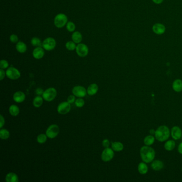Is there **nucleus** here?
Wrapping results in <instances>:
<instances>
[{"instance_id":"38","label":"nucleus","mask_w":182,"mask_h":182,"mask_svg":"<svg viewBox=\"0 0 182 182\" xmlns=\"http://www.w3.org/2000/svg\"><path fill=\"white\" fill-rule=\"evenodd\" d=\"M0 80L2 81L3 80V79L4 78L5 75H6V72H4V70H3V69L0 70Z\"/></svg>"},{"instance_id":"4","label":"nucleus","mask_w":182,"mask_h":182,"mask_svg":"<svg viewBox=\"0 0 182 182\" xmlns=\"http://www.w3.org/2000/svg\"><path fill=\"white\" fill-rule=\"evenodd\" d=\"M57 90L54 88H49L44 91L42 97L46 101H51L55 99L57 96Z\"/></svg>"},{"instance_id":"36","label":"nucleus","mask_w":182,"mask_h":182,"mask_svg":"<svg viewBox=\"0 0 182 182\" xmlns=\"http://www.w3.org/2000/svg\"><path fill=\"white\" fill-rule=\"evenodd\" d=\"M76 97L74 95L69 96L68 98V101H67L69 103H70V104H72L73 103H75V101H76Z\"/></svg>"},{"instance_id":"1","label":"nucleus","mask_w":182,"mask_h":182,"mask_svg":"<svg viewBox=\"0 0 182 182\" xmlns=\"http://www.w3.org/2000/svg\"><path fill=\"white\" fill-rule=\"evenodd\" d=\"M140 154L142 161L145 163H150L153 161L156 156V152L153 148L147 145L141 148Z\"/></svg>"},{"instance_id":"31","label":"nucleus","mask_w":182,"mask_h":182,"mask_svg":"<svg viewBox=\"0 0 182 182\" xmlns=\"http://www.w3.org/2000/svg\"><path fill=\"white\" fill-rule=\"evenodd\" d=\"M76 43L73 41H68L66 43V49L70 51H73L76 49Z\"/></svg>"},{"instance_id":"43","label":"nucleus","mask_w":182,"mask_h":182,"mask_svg":"<svg viewBox=\"0 0 182 182\" xmlns=\"http://www.w3.org/2000/svg\"><path fill=\"white\" fill-rule=\"evenodd\" d=\"M155 133H156V130H154V129H151L150 130V133L152 135H155Z\"/></svg>"},{"instance_id":"34","label":"nucleus","mask_w":182,"mask_h":182,"mask_svg":"<svg viewBox=\"0 0 182 182\" xmlns=\"http://www.w3.org/2000/svg\"><path fill=\"white\" fill-rule=\"evenodd\" d=\"M8 67H9V63L7 60H1V62H0V68L1 69H6Z\"/></svg>"},{"instance_id":"32","label":"nucleus","mask_w":182,"mask_h":182,"mask_svg":"<svg viewBox=\"0 0 182 182\" xmlns=\"http://www.w3.org/2000/svg\"><path fill=\"white\" fill-rule=\"evenodd\" d=\"M66 29H68V31L72 32L75 31L76 29V25L72 21H68L66 24Z\"/></svg>"},{"instance_id":"11","label":"nucleus","mask_w":182,"mask_h":182,"mask_svg":"<svg viewBox=\"0 0 182 182\" xmlns=\"http://www.w3.org/2000/svg\"><path fill=\"white\" fill-rule=\"evenodd\" d=\"M76 52L79 56L84 57L88 54V48L86 44L79 43L76 47Z\"/></svg>"},{"instance_id":"22","label":"nucleus","mask_w":182,"mask_h":182,"mask_svg":"<svg viewBox=\"0 0 182 182\" xmlns=\"http://www.w3.org/2000/svg\"><path fill=\"white\" fill-rule=\"evenodd\" d=\"M16 50L20 53H25L27 50V46L23 42H18L16 46Z\"/></svg>"},{"instance_id":"37","label":"nucleus","mask_w":182,"mask_h":182,"mask_svg":"<svg viewBox=\"0 0 182 182\" xmlns=\"http://www.w3.org/2000/svg\"><path fill=\"white\" fill-rule=\"evenodd\" d=\"M109 144H110V142L107 139H105L102 142V145L105 148H109Z\"/></svg>"},{"instance_id":"20","label":"nucleus","mask_w":182,"mask_h":182,"mask_svg":"<svg viewBox=\"0 0 182 182\" xmlns=\"http://www.w3.org/2000/svg\"><path fill=\"white\" fill-rule=\"evenodd\" d=\"M138 171L141 175H145L148 172V167L145 162H142L139 163L138 166Z\"/></svg>"},{"instance_id":"35","label":"nucleus","mask_w":182,"mask_h":182,"mask_svg":"<svg viewBox=\"0 0 182 182\" xmlns=\"http://www.w3.org/2000/svg\"><path fill=\"white\" fill-rule=\"evenodd\" d=\"M10 40L12 43H16L18 41V37L15 34H12L10 37Z\"/></svg>"},{"instance_id":"44","label":"nucleus","mask_w":182,"mask_h":182,"mask_svg":"<svg viewBox=\"0 0 182 182\" xmlns=\"http://www.w3.org/2000/svg\"></svg>"},{"instance_id":"30","label":"nucleus","mask_w":182,"mask_h":182,"mask_svg":"<svg viewBox=\"0 0 182 182\" xmlns=\"http://www.w3.org/2000/svg\"><path fill=\"white\" fill-rule=\"evenodd\" d=\"M47 136L46 134H41L37 137V142L40 144H43L47 141Z\"/></svg>"},{"instance_id":"17","label":"nucleus","mask_w":182,"mask_h":182,"mask_svg":"<svg viewBox=\"0 0 182 182\" xmlns=\"http://www.w3.org/2000/svg\"><path fill=\"white\" fill-rule=\"evenodd\" d=\"M87 91L89 95L93 96L96 94L98 91V86L96 83H92L90 86H89Z\"/></svg>"},{"instance_id":"25","label":"nucleus","mask_w":182,"mask_h":182,"mask_svg":"<svg viewBox=\"0 0 182 182\" xmlns=\"http://www.w3.org/2000/svg\"><path fill=\"white\" fill-rule=\"evenodd\" d=\"M43 97L40 96H37L35 98H34L33 101V106L37 108L41 106L43 103Z\"/></svg>"},{"instance_id":"41","label":"nucleus","mask_w":182,"mask_h":182,"mask_svg":"<svg viewBox=\"0 0 182 182\" xmlns=\"http://www.w3.org/2000/svg\"><path fill=\"white\" fill-rule=\"evenodd\" d=\"M178 151L180 154H182V142L180 143L178 147Z\"/></svg>"},{"instance_id":"5","label":"nucleus","mask_w":182,"mask_h":182,"mask_svg":"<svg viewBox=\"0 0 182 182\" xmlns=\"http://www.w3.org/2000/svg\"><path fill=\"white\" fill-rule=\"evenodd\" d=\"M59 127L57 125H51L47 128L46 134L48 138L53 139L56 137L59 133Z\"/></svg>"},{"instance_id":"23","label":"nucleus","mask_w":182,"mask_h":182,"mask_svg":"<svg viewBox=\"0 0 182 182\" xmlns=\"http://www.w3.org/2000/svg\"><path fill=\"white\" fill-rule=\"evenodd\" d=\"M9 113L12 116L16 117L19 114L20 110L18 106L16 105H11L9 107Z\"/></svg>"},{"instance_id":"27","label":"nucleus","mask_w":182,"mask_h":182,"mask_svg":"<svg viewBox=\"0 0 182 182\" xmlns=\"http://www.w3.org/2000/svg\"><path fill=\"white\" fill-rule=\"evenodd\" d=\"M154 142H155V137L152 135L146 136L144 139V143L145 145L147 146L152 145V144H153Z\"/></svg>"},{"instance_id":"19","label":"nucleus","mask_w":182,"mask_h":182,"mask_svg":"<svg viewBox=\"0 0 182 182\" xmlns=\"http://www.w3.org/2000/svg\"><path fill=\"white\" fill-rule=\"evenodd\" d=\"M5 181L7 182H18V176L14 172H9L6 175Z\"/></svg>"},{"instance_id":"28","label":"nucleus","mask_w":182,"mask_h":182,"mask_svg":"<svg viewBox=\"0 0 182 182\" xmlns=\"http://www.w3.org/2000/svg\"><path fill=\"white\" fill-rule=\"evenodd\" d=\"M10 137V133L6 129H1L0 130V138L3 140L7 139Z\"/></svg>"},{"instance_id":"13","label":"nucleus","mask_w":182,"mask_h":182,"mask_svg":"<svg viewBox=\"0 0 182 182\" xmlns=\"http://www.w3.org/2000/svg\"><path fill=\"white\" fill-rule=\"evenodd\" d=\"M171 135L172 138L175 140L180 139V138H182V131L181 129L177 126H174V127L172 128Z\"/></svg>"},{"instance_id":"9","label":"nucleus","mask_w":182,"mask_h":182,"mask_svg":"<svg viewBox=\"0 0 182 182\" xmlns=\"http://www.w3.org/2000/svg\"><path fill=\"white\" fill-rule=\"evenodd\" d=\"M70 109L71 106L70 103H69L68 101H64L58 105L57 112L60 114H66L70 112Z\"/></svg>"},{"instance_id":"14","label":"nucleus","mask_w":182,"mask_h":182,"mask_svg":"<svg viewBox=\"0 0 182 182\" xmlns=\"http://www.w3.org/2000/svg\"><path fill=\"white\" fill-rule=\"evenodd\" d=\"M25 98H26L25 94L22 91H17L13 94V100L17 103H21L23 102L25 100Z\"/></svg>"},{"instance_id":"29","label":"nucleus","mask_w":182,"mask_h":182,"mask_svg":"<svg viewBox=\"0 0 182 182\" xmlns=\"http://www.w3.org/2000/svg\"><path fill=\"white\" fill-rule=\"evenodd\" d=\"M31 43L34 47H42V43L40 39L37 37H33L31 40Z\"/></svg>"},{"instance_id":"15","label":"nucleus","mask_w":182,"mask_h":182,"mask_svg":"<svg viewBox=\"0 0 182 182\" xmlns=\"http://www.w3.org/2000/svg\"><path fill=\"white\" fill-rule=\"evenodd\" d=\"M44 55V50L41 47H37L33 51V56L37 59H41L43 57Z\"/></svg>"},{"instance_id":"16","label":"nucleus","mask_w":182,"mask_h":182,"mask_svg":"<svg viewBox=\"0 0 182 182\" xmlns=\"http://www.w3.org/2000/svg\"><path fill=\"white\" fill-rule=\"evenodd\" d=\"M164 167V164L163 162L159 160H153L152 164H151V167L155 171H159L163 169Z\"/></svg>"},{"instance_id":"6","label":"nucleus","mask_w":182,"mask_h":182,"mask_svg":"<svg viewBox=\"0 0 182 182\" xmlns=\"http://www.w3.org/2000/svg\"><path fill=\"white\" fill-rule=\"evenodd\" d=\"M114 156V151L112 148H105L101 153V159L103 161L109 162L112 160Z\"/></svg>"},{"instance_id":"2","label":"nucleus","mask_w":182,"mask_h":182,"mask_svg":"<svg viewBox=\"0 0 182 182\" xmlns=\"http://www.w3.org/2000/svg\"><path fill=\"white\" fill-rule=\"evenodd\" d=\"M155 138L157 141L163 142L167 141L170 136V130L169 128L166 125H161L156 130Z\"/></svg>"},{"instance_id":"40","label":"nucleus","mask_w":182,"mask_h":182,"mask_svg":"<svg viewBox=\"0 0 182 182\" xmlns=\"http://www.w3.org/2000/svg\"><path fill=\"white\" fill-rule=\"evenodd\" d=\"M35 92H36V94H37V95L38 96H41V95H43V92H44V91H43V90L41 88H37V89H36Z\"/></svg>"},{"instance_id":"42","label":"nucleus","mask_w":182,"mask_h":182,"mask_svg":"<svg viewBox=\"0 0 182 182\" xmlns=\"http://www.w3.org/2000/svg\"><path fill=\"white\" fill-rule=\"evenodd\" d=\"M152 1L156 4H159L163 2L164 0H152Z\"/></svg>"},{"instance_id":"45","label":"nucleus","mask_w":182,"mask_h":182,"mask_svg":"<svg viewBox=\"0 0 182 182\" xmlns=\"http://www.w3.org/2000/svg\"></svg>"},{"instance_id":"26","label":"nucleus","mask_w":182,"mask_h":182,"mask_svg":"<svg viewBox=\"0 0 182 182\" xmlns=\"http://www.w3.org/2000/svg\"><path fill=\"white\" fill-rule=\"evenodd\" d=\"M175 142L173 140H169L166 143L164 144V148L167 151H171L173 150L175 148Z\"/></svg>"},{"instance_id":"24","label":"nucleus","mask_w":182,"mask_h":182,"mask_svg":"<svg viewBox=\"0 0 182 182\" xmlns=\"http://www.w3.org/2000/svg\"><path fill=\"white\" fill-rule=\"evenodd\" d=\"M72 39L76 43H80L82 40V37L79 32H75L72 35Z\"/></svg>"},{"instance_id":"10","label":"nucleus","mask_w":182,"mask_h":182,"mask_svg":"<svg viewBox=\"0 0 182 182\" xmlns=\"http://www.w3.org/2000/svg\"><path fill=\"white\" fill-rule=\"evenodd\" d=\"M72 93L75 96L79 98H83L86 96L87 91L83 86H76L72 89Z\"/></svg>"},{"instance_id":"7","label":"nucleus","mask_w":182,"mask_h":182,"mask_svg":"<svg viewBox=\"0 0 182 182\" xmlns=\"http://www.w3.org/2000/svg\"><path fill=\"white\" fill-rule=\"evenodd\" d=\"M6 76L11 80H17L21 77V74L18 70L13 67L8 68L6 71Z\"/></svg>"},{"instance_id":"18","label":"nucleus","mask_w":182,"mask_h":182,"mask_svg":"<svg viewBox=\"0 0 182 182\" xmlns=\"http://www.w3.org/2000/svg\"><path fill=\"white\" fill-rule=\"evenodd\" d=\"M173 90L177 92H180L182 91V81L180 79L175 80L172 84Z\"/></svg>"},{"instance_id":"12","label":"nucleus","mask_w":182,"mask_h":182,"mask_svg":"<svg viewBox=\"0 0 182 182\" xmlns=\"http://www.w3.org/2000/svg\"><path fill=\"white\" fill-rule=\"evenodd\" d=\"M152 30L155 34L162 35L166 31V27L162 23H156L152 27Z\"/></svg>"},{"instance_id":"33","label":"nucleus","mask_w":182,"mask_h":182,"mask_svg":"<svg viewBox=\"0 0 182 182\" xmlns=\"http://www.w3.org/2000/svg\"><path fill=\"white\" fill-rule=\"evenodd\" d=\"M75 104H76V106L78 107L79 108H81L84 105L85 101L82 98H79L78 99H76Z\"/></svg>"},{"instance_id":"39","label":"nucleus","mask_w":182,"mask_h":182,"mask_svg":"<svg viewBox=\"0 0 182 182\" xmlns=\"http://www.w3.org/2000/svg\"><path fill=\"white\" fill-rule=\"evenodd\" d=\"M4 124H5L4 118L3 117L2 115H0V128H2Z\"/></svg>"},{"instance_id":"21","label":"nucleus","mask_w":182,"mask_h":182,"mask_svg":"<svg viewBox=\"0 0 182 182\" xmlns=\"http://www.w3.org/2000/svg\"><path fill=\"white\" fill-rule=\"evenodd\" d=\"M112 148L113 151L120 152L122 151L124 148L123 144L119 142H115L112 143Z\"/></svg>"},{"instance_id":"3","label":"nucleus","mask_w":182,"mask_h":182,"mask_svg":"<svg viewBox=\"0 0 182 182\" xmlns=\"http://www.w3.org/2000/svg\"><path fill=\"white\" fill-rule=\"evenodd\" d=\"M68 22V17L64 13L58 14L55 17L54 19V24L57 28H62L67 24Z\"/></svg>"},{"instance_id":"8","label":"nucleus","mask_w":182,"mask_h":182,"mask_svg":"<svg viewBox=\"0 0 182 182\" xmlns=\"http://www.w3.org/2000/svg\"><path fill=\"white\" fill-rule=\"evenodd\" d=\"M56 46V40L52 37H48L44 40L42 43V47L47 51H51L55 49Z\"/></svg>"}]
</instances>
